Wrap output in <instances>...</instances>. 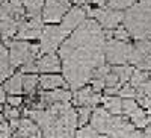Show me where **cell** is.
<instances>
[{
  "label": "cell",
  "mask_w": 151,
  "mask_h": 138,
  "mask_svg": "<svg viewBox=\"0 0 151 138\" xmlns=\"http://www.w3.org/2000/svg\"><path fill=\"white\" fill-rule=\"evenodd\" d=\"M64 79L77 91L92 79L94 71L104 65L106 36L101 26L95 20H85L70 38L59 47Z\"/></svg>",
  "instance_id": "obj_1"
},
{
  "label": "cell",
  "mask_w": 151,
  "mask_h": 138,
  "mask_svg": "<svg viewBox=\"0 0 151 138\" xmlns=\"http://www.w3.org/2000/svg\"><path fill=\"white\" fill-rule=\"evenodd\" d=\"M125 29L137 40L151 41V0L132 6L125 14Z\"/></svg>",
  "instance_id": "obj_2"
},
{
  "label": "cell",
  "mask_w": 151,
  "mask_h": 138,
  "mask_svg": "<svg viewBox=\"0 0 151 138\" xmlns=\"http://www.w3.org/2000/svg\"><path fill=\"white\" fill-rule=\"evenodd\" d=\"M41 52L40 46H32L26 41H11L9 44V61L12 67L24 65L26 62L36 61L38 53Z\"/></svg>",
  "instance_id": "obj_3"
},
{
  "label": "cell",
  "mask_w": 151,
  "mask_h": 138,
  "mask_svg": "<svg viewBox=\"0 0 151 138\" xmlns=\"http://www.w3.org/2000/svg\"><path fill=\"white\" fill-rule=\"evenodd\" d=\"M132 52H133V44L130 43L118 40H109L106 43V59L110 64L125 65L130 61Z\"/></svg>",
  "instance_id": "obj_4"
},
{
  "label": "cell",
  "mask_w": 151,
  "mask_h": 138,
  "mask_svg": "<svg viewBox=\"0 0 151 138\" xmlns=\"http://www.w3.org/2000/svg\"><path fill=\"white\" fill-rule=\"evenodd\" d=\"M67 40V33L60 29V26H45L41 33V44L40 49L44 55L53 53L59 50L60 44Z\"/></svg>",
  "instance_id": "obj_5"
},
{
  "label": "cell",
  "mask_w": 151,
  "mask_h": 138,
  "mask_svg": "<svg viewBox=\"0 0 151 138\" xmlns=\"http://www.w3.org/2000/svg\"><path fill=\"white\" fill-rule=\"evenodd\" d=\"M89 15L95 18V21L100 26H103L109 31L116 28L125 18V14H122L121 11L110 9V8H100V9H95V11H89Z\"/></svg>",
  "instance_id": "obj_6"
},
{
  "label": "cell",
  "mask_w": 151,
  "mask_h": 138,
  "mask_svg": "<svg viewBox=\"0 0 151 138\" xmlns=\"http://www.w3.org/2000/svg\"><path fill=\"white\" fill-rule=\"evenodd\" d=\"M70 9V3H62L59 0H48L44 6L42 21L45 23H59L64 20Z\"/></svg>",
  "instance_id": "obj_7"
},
{
  "label": "cell",
  "mask_w": 151,
  "mask_h": 138,
  "mask_svg": "<svg viewBox=\"0 0 151 138\" xmlns=\"http://www.w3.org/2000/svg\"><path fill=\"white\" fill-rule=\"evenodd\" d=\"M85 17H86L85 9L76 6V8H73V9H70L67 12V15L64 17V20L60 21L59 26H60V29L64 31L67 35H70V33H73L85 21Z\"/></svg>",
  "instance_id": "obj_8"
},
{
  "label": "cell",
  "mask_w": 151,
  "mask_h": 138,
  "mask_svg": "<svg viewBox=\"0 0 151 138\" xmlns=\"http://www.w3.org/2000/svg\"><path fill=\"white\" fill-rule=\"evenodd\" d=\"M73 99H74V102L77 103V105L88 106V108H91V109H94L100 103V100H101L100 94L98 93H94L91 86H83V88L77 90V91L74 93Z\"/></svg>",
  "instance_id": "obj_9"
},
{
  "label": "cell",
  "mask_w": 151,
  "mask_h": 138,
  "mask_svg": "<svg viewBox=\"0 0 151 138\" xmlns=\"http://www.w3.org/2000/svg\"><path fill=\"white\" fill-rule=\"evenodd\" d=\"M36 67H38V71L40 73L58 74L59 71H62V61L55 53H48V55H44L42 58H40L36 61Z\"/></svg>",
  "instance_id": "obj_10"
},
{
  "label": "cell",
  "mask_w": 151,
  "mask_h": 138,
  "mask_svg": "<svg viewBox=\"0 0 151 138\" xmlns=\"http://www.w3.org/2000/svg\"><path fill=\"white\" fill-rule=\"evenodd\" d=\"M73 99V94L65 90V88H59V90H53V91H47L41 94V103L44 106H50L55 103H65L70 102Z\"/></svg>",
  "instance_id": "obj_11"
},
{
  "label": "cell",
  "mask_w": 151,
  "mask_h": 138,
  "mask_svg": "<svg viewBox=\"0 0 151 138\" xmlns=\"http://www.w3.org/2000/svg\"><path fill=\"white\" fill-rule=\"evenodd\" d=\"M151 55V41L150 40H137L133 46V52L130 55V64L132 65H137L139 62L145 58V56H150Z\"/></svg>",
  "instance_id": "obj_12"
},
{
  "label": "cell",
  "mask_w": 151,
  "mask_h": 138,
  "mask_svg": "<svg viewBox=\"0 0 151 138\" xmlns=\"http://www.w3.org/2000/svg\"><path fill=\"white\" fill-rule=\"evenodd\" d=\"M40 86L42 90L53 91L59 88H65V86H68V84L60 74H42L40 78Z\"/></svg>",
  "instance_id": "obj_13"
},
{
  "label": "cell",
  "mask_w": 151,
  "mask_h": 138,
  "mask_svg": "<svg viewBox=\"0 0 151 138\" xmlns=\"http://www.w3.org/2000/svg\"><path fill=\"white\" fill-rule=\"evenodd\" d=\"M35 134H40V128H38V124L32 118L20 120V124H18V128L15 131L17 138H27V137L35 135Z\"/></svg>",
  "instance_id": "obj_14"
},
{
  "label": "cell",
  "mask_w": 151,
  "mask_h": 138,
  "mask_svg": "<svg viewBox=\"0 0 151 138\" xmlns=\"http://www.w3.org/2000/svg\"><path fill=\"white\" fill-rule=\"evenodd\" d=\"M12 67L9 61V52L3 44H0V82H3L9 74H12Z\"/></svg>",
  "instance_id": "obj_15"
},
{
  "label": "cell",
  "mask_w": 151,
  "mask_h": 138,
  "mask_svg": "<svg viewBox=\"0 0 151 138\" xmlns=\"http://www.w3.org/2000/svg\"><path fill=\"white\" fill-rule=\"evenodd\" d=\"M23 76L24 74L23 73H17L14 74L12 78H9L5 85H3V88L6 93H9L11 96H18L23 93Z\"/></svg>",
  "instance_id": "obj_16"
},
{
  "label": "cell",
  "mask_w": 151,
  "mask_h": 138,
  "mask_svg": "<svg viewBox=\"0 0 151 138\" xmlns=\"http://www.w3.org/2000/svg\"><path fill=\"white\" fill-rule=\"evenodd\" d=\"M104 108L109 109V112L112 115H121L122 114V100L121 97L116 96H107L103 99Z\"/></svg>",
  "instance_id": "obj_17"
},
{
  "label": "cell",
  "mask_w": 151,
  "mask_h": 138,
  "mask_svg": "<svg viewBox=\"0 0 151 138\" xmlns=\"http://www.w3.org/2000/svg\"><path fill=\"white\" fill-rule=\"evenodd\" d=\"M130 117V121L134 124V128H139V129H145L148 128V124H150V118L147 117L145 114V111L139 106L134 112H132V114L129 115Z\"/></svg>",
  "instance_id": "obj_18"
},
{
  "label": "cell",
  "mask_w": 151,
  "mask_h": 138,
  "mask_svg": "<svg viewBox=\"0 0 151 138\" xmlns=\"http://www.w3.org/2000/svg\"><path fill=\"white\" fill-rule=\"evenodd\" d=\"M42 5H44V0H23V6L26 8L27 15L30 18H38L40 17Z\"/></svg>",
  "instance_id": "obj_19"
},
{
  "label": "cell",
  "mask_w": 151,
  "mask_h": 138,
  "mask_svg": "<svg viewBox=\"0 0 151 138\" xmlns=\"http://www.w3.org/2000/svg\"><path fill=\"white\" fill-rule=\"evenodd\" d=\"M112 71L116 73V76H118V79H119V85H124L127 81L132 79L133 73H134V68H133L132 65L125 64V65H116V67H113Z\"/></svg>",
  "instance_id": "obj_20"
},
{
  "label": "cell",
  "mask_w": 151,
  "mask_h": 138,
  "mask_svg": "<svg viewBox=\"0 0 151 138\" xmlns=\"http://www.w3.org/2000/svg\"><path fill=\"white\" fill-rule=\"evenodd\" d=\"M17 31H18V21H15L14 18L0 21V33H2V36L5 40L9 38V36H12Z\"/></svg>",
  "instance_id": "obj_21"
},
{
  "label": "cell",
  "mask_w": 151,
  "mask_h": 138,
  "mask_svg": "<svg viewBox=\"0 0 151 138\" xmlns=\"http://www.w3.org/2000/svg\"><path fill=\"white\" fill-rule=\"evenodd\" d=\"M36 84H40V78L36 74H24L23 76V91L32 94L36 88Z\"/></svg>",
  "instance_id": "obj_22"
},
{
  "label": "cell",
  "mask_w": 151,
  "mask_h": 138,
  "mask_svg": "<svg viewBox=\"0 0 151 138\" xmlns=\"http://www.w3.org/2000/svg\"><path fill=\"white\" fill-rule=\"evenodd\" d=\"M76 138H106V137L97 132L92 126H82L76 132Z\"/></svg>",
  "instance_id": "obj_23"
},
{
  "label": "cell",
  "mask_w": 151,
  "mask_h": 138,
  "mask_svg": "<svg viewBox=\"0 0 151 138\" xmlns=\"http://www.w3.org/2000/svg\"><path fill=\"white\" fill-rule=\"evenodd\" d=\"M148 76L150 74H147V71H141V70H134V73H133V76H132V79H130V85L133 86V88H139V86L144 84V82H147L148 81Z\"/></svg>",
  "instance_id": "obj_24"
},
{
  "label": "cell",
  "mask_w": 151,
  "mask_h": 138,
  "mask_svg": "<svg viewBox=\"0 0 151 138\" xmlns=\"http://www.w3.org/2000/svg\"><path fill=\"white\" fill-rule=\"evenodd\" d=\"M136 94H137L136 88H133L130 84H124L118 90V97H121V99H133V97H136Z\"/></svg>",
  "instance_id": "obj_25"
},
{
  "label": "cell",
  "mask_w": 151,
  "mask_h": 138,
  "mask_svg": "<svg viewBox=\"0 0 151 138\" xmlns=\"http://www.w3.org/2000/svg\"><path fill=\"white\" fill-rule=\"evenodd\" d=\"M136 2V0H107V5L110 9H116L121 11L124 8H132V5Z\"/></svg>",
  "instance_id": "obj_26"
},
{
  "label": "cell",
  "mask_w": 151,
  "mask_h": 138,
  "mask_svg": "<svg viewBox=\"0 0 151 138\" xmlns=\"http://www.w3.org/2000/svg\"><path fill=\"white\" fill-rule=\"evenodd\" d=\"M137 108H139V105H137L136 100H133V99H124L122 100V112L124 114L130 115L132 112H134Z\"/></svg>",
  "instance_id": "obj_27"
},
{
  "label": "cell",
  "mask_w": 151,
  "mask_h": 138,
  "mask_svg": "<svg viewBox=\"0 0 151 138\" xmlns=\"http://www.w3.org/2000/svg\"><path fill=\"white\" fill-rule=\"evenodd\" d=\"M91 108H88V106H80V109L77 111V118H79V124H83L89 121L91 118Z\"/></svg>",
  "instance_id": "obj_28"
},
{
  "label": "cell",
  "mask_w": 151,
  "mask_h": 138,
  "mask_svg": "<svg viewBox=\"0 0 151 138\" xmlns=\"http://www.w3.org/2000/svg\"><path fill=\"white\" fill-rule=\"evenodd\" d=\"M113 38L118 40V41H125L127 43V40L130 38V32L125 29V26H118L115 29V32H113Z\"/></svg>",
  "instance_id": "obj_29"
},
{
  "label": "cell",
  "mask_w": 151,
  "mask_h": 138,
  "mask_svg": "<svg viewBox=\"0 0 151 138\" xmlns=\"http://www.w3.org/2000/svg\"><path fill=\"white\" fill-rule=\"evenodd\" d=\"M104 84H106L107 88H116V86H119V79L116 76V73L110 71L107 76L104 78Z\"/></svg>",
  "instance_id": "obj_30"
},
{
  "label": "cell",
  "mask_w": 151,
  "mask_h": 138,
  "mask_svg": "<svg viewBox=\"0 0 151 138\" xmlns=\"http://www.w3.org/2000/svg\"><path fill=\"white\" fill-rule=\"evenodd\" d=\"M136 91H137L136 96H147V97L151 99V79H148L147 82H144Z\"/></svg>",
  "instance_id": "obj_31"
},
{
  "label": "cell",
  "mask_w": 151,
  "mask_h": 138,
  "mask_svg": "<svg viewBox=\"0 0 151 138\" xmlns=\"http://www.w3.org/2000/svg\"><path fill=\"white\" fill-rule=\"evenodd\" d=\"M109 73H110V68H109V67L104 64V65L98 67V68L94 71V74H92V79H104Z\"/></svg>",
  "instance_id": "obj_32"
},
{
  "label": "cell",
  "mask_w": 151,
  "mask_h": 138,
  "mask_svg": "<svg viewBox=\"0 0 151 138\" xmlns=\"http://www.w3.org/2000/svg\"><path fill=\"white\" fill-rule=\"evenodd\" d=\"M137 99V105H139L142 109H151V99L147 96H136Z\"/></svg>",
  "instance_id": "obj_33"
},
{
  "label": "cell",
  "mask_w": 151,
  "mask_h": 138,
  "mask_svg": "<svg viewBox=\"0 0 151 138\" xmlns=\"http://www.w3.org/2000/svg\"><path fill=\"white\" fill-rule=\"evenodd\" d=\"M5 117H8L9 120H15V118L20 117V112H18V109H15V108L8 106V108H5Z\"/></svg>",
  "instance_id": "obj_34"
},
{
  "label": "cell",
  "mask_w": 151,
  "mask_h": 138,
  "mask_svg": "<svg viewBox=\"0 0 151 138\" xmlns=\"http://www.w3.org/2000/svg\"><path fill=\"white\" fill-rule=\"evenodd\" d=\"M104 86H106L104 79H94V81H92V85H91V88H92L94 93H100V91L104 88Z\"/></svg>",
  "instance_id": "obj_35"
},
{
  "label": "cell",
  "mask_w": 151,
  "mask_h": 138,
  "mask_svg": "<svg viewBox=\"0 0 151 138\" xmlns=\"http://www.w3.org/2000/svg\"><path fill=\"white\" fill-rule=\"evenodd\" d=\"M11 132H12V129H11V126L8 123L3 121L2 124H0V138H9Z\"/></svg>",
  "instance_id": "obj_36"
},
{
  "label": "cell",
  "mask_w": 151,
  "mask_h": 138,
  "mask_svg": "<svg viewBox=\"0 0 151 138\" xmlns=\"http://www.w3.org/2000/svg\"><path fill=\"white\" fill-rule=\"evenodd\" d=\"M6 100H8L9 106H12V108L20 106V105H21V102H23V99H21V97H18V96H9Z\"/></svg>",
  "instance_id": "obj_37"
},
{
  "label": "cell",
  "mask_w": 151,
  "mask_h": 138,
  "mask_svg": "<svg viewBox=\"0 0 151 138\" xmlns=\"http://www.w3.org/2000/svg\"><path fill=\"white\" fill-rule=\"evenodd\" d=\"M94 3L98 5V6H101V8H104V5L107 3V0H94Z\"/></svg>",
  "instance_id": "obj_38"
},
{
  "label": "cell",
  "mask_w": 151,
  "mask_h": 138,
  "mask_svg": "<svg viewBox=\"0 0 151 138\" xmlns=\"http://www.w3.org/2000/svg\"><path fill=\"white\" fill-rule=\"evenodd\" d=\"M144 138H151V128H145V132H144Z\"/></svg>",
  "instance_id": "obj_39"
},
{
  "label": "cell",
  "mask_w": 151,
  "mask_h": 138,
  "mask_svg": "<svg viewBox=\"0 0 151 138\" xmlns=\"http://www.w3.org/2000/svg\"><path fill=\"white\" fill-rule=\"evenodd\" d=\"M27 138H44L41 134H35V135H30V137H27Z\"/></svg>",
  "instance_id": "obj_40"
},
{
  "label": "cell",
  "mask_w": 151,
  "mask_h": 138,
  "mask_svg": "<svg viewBox=\"0 0 151 138\" xmlns=\"http://www.w3.org/2000/svg\"><path fill=\"white\" fill-rule=\"evenodd\" d=\"M74 2H76V3H83L85 0H74Z\"/></svg>",
  "instance_id": "obj_41"
},
{
  "label": "cell",
  "mask_w": 151,
  "mask_h": 138,
  "mask_svg": "<svg viewBox=\"0 0 151 138\" xmlns=\"http://www.w3.org/2000/svg\"><path fill=\"white\" fill-rule=\"evenodd\" d=\"M3 3H5V2H3V0H0V6H2V5H3Z\"/></svg>",
  "instance_id": "obj_42"
},
{
  "label": "cell",
  "mask_w": 151,
  "mask_h": 138,
  "mask_svg": "<svg viewBox=\"0 0 151 138\" xmlns=\"http://www.w3.org/2000/svg\"><path fill=\"white\" fill-rule=\"evenodd\" d=\"M148 118H150V124H151V115H150V117H148Z\"/></svg>",
  "instance_id": "obj_43"
},
{
  "label": "cell",
  "mask_w": 151,
  "mask_h": 138,
  "mask_svg": "<svg viewBox=\"0 0 151 138\" xmlns=\"http://www.w3.org/2000/svg\"><path fill=\"white\" fill-rule=\"evenodd\" d=\"M150 78H151V71H150Z\"/></svg>",
  "instance_id": "obj_44"
}]
</instances>
